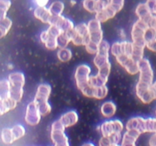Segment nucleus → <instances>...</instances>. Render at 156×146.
Returning <instances> with one entry per match:
<instances>
[{
	"mask_svg": "<svg viewBox=\"0 0 156 146\" xmlns=\"http://www.w3.org/2000/svg\"><path fill=\"white\" fill-rule=\"evenodd\" d=\"M50 24L56 25V27L60 29L62 32H69L75 28L73 21L69 18H65L62 15H59V16H53L52 15Z\"/></svg>",
	"mask_w": 156,
	"mask_h": 146,
	"instance_id": "nucleus-11",
	"label": "nucleus"
},
{
	"mask_svg": "<svg viewBox=\"0 0 156 146\" xmlns=\"http://www.w3.org/2000/svg\"><path fill=\"white\" fill-rule=\"evenodd\" d=\"M75 30H76V33H77L79 36L83 37L84 39L87 41V43L91 41V39H90V32L88 27V24L81 23V24L75 26Z\"/></svg>",
	"mask_w": 156,
	"mask_h": 146,
	"instance_id": "nucleus-22",
	"label": "nucleus"
},
{
	"mask_svg": "<svg viewBox=\"0 0 156 146\" xmlns=\"http://www.w3.org/2000/svg\"><path fill=\"white\" fill-rule=\"evenodd\" d=\"M8 79L11 85V97L18 103L24 95L25 76L21 71H15L9 74Z\"/></svg>",
	"mask_w": 156,
	"mask_h": 146,
	"instance_id": "nucleus-2",
	"label": "nucleus"
},
{
	"mask_svg": "<svg viewBox=\"0 0 156 146\" xmlns=\"http://www.w3.org/2000/svg\"><path fill=\"white\" fill-rule=\"evenodd\" d=\"M146 47L143 46H139L133 44V49L132 57L136 61L139 62L142 59L144 58V50Z\"/></svg>",
	"mask_w": 156,
	"mask_h": 146,
	"instance_id": "nucleus-30",
	"label": "nucleus"
},
{
	"mask_svg": "<svg viewBox=\"0 0 156 146\" xmlns=\"http://www.w3.org/2000/svg\"><path fill=\"white\" fill-rule=\"evenodd\" d=\"M126 130H138L142 134L145 133V119L141 116L132 117L126 124Z\"/></svg>",
	"mask_w": 156,
	"mask_h": 146,
	"instance_id": "nucleus-14",
	"label": "nucleus"
},
{
	"mask_svg": "<svg viewBox=\"0 0 156 146\" xmlns=\"http://www.w3.org/2000/svg\"><path fill=\"white\" fill-rule=\"evenodd\" d=\"M91 68L87 64L78 65L75 71L74 78L76 86L80 91L89 85V78L91 76Z\"/></svg>",
	"mask_w": 156,
	"mask_h": 146,
	"instance_id": "nucleus-6",
	"label": "nucleus"
},
{
	"mask_svg": "<svg viewBox=\"0 0 156 146\" xmlns=\"http://www.w3.org/2000/svg\"><path fill=\"white\" fill-rule=\"evenodd\" d=\"M51 91L52 88L48 84H41L37 89L34 100L37 104L42 116H47L52 110L51 105L48 102Z\"/></svg>",
	"mask_w": 156,
	"mask_h": 146,
	"instance_id": "nucleus-1",
	"label": "nucleus"
},
{
	"mask_svg": "<svg viewBox=\"0 0 156 146\" xmlns=\"http://www.w3.org/2000/svg\"><path fill=\"white\" fill-rule=\"evenodd\" d=\"M57 57L59 61L62 62H69L73 58V53L72 50L68 49L67 47L65 48H60L57 52Z\"/></svg>",
	"mask_w": 156,
	"mask_h": 146,
	"instance_id": "nucleus-25",
	"label": "nucleus"
},
{
	"mask_svg": "<svg viewBox=\"0 0 156 146\" xmlns=\"http://www.w3.org/2000/svg\"><path fill=\"white\" fill-rule=\"evenodd\" d=\"M34 15L36 18L42 21L44 24H50V20L52 18V15L50 12V9L47 7H41V6H37L34 12Z\"/></svg>",
	"mask_w": 156,
	"mask_h": 146,
	"instance_id": "nucleus-17",
	"label": "nucleus"
},
{
	"mask_svg": "<svg viewBox=\"0 0 156 146\" xmlns=\"http://www.w3.org/2000/svg\"><path fill=\"white\" fill-rule=\"evenodd\" d=\"M146 48L150 50V51L156 53V38L146 43Z\"/></svg>",
	"mask_w": 156,
	"mask_h": 146,
	"instance_id": "nucleus-41",
	"label": "nucleus"
},
{
	"mask_svg": "<svg viewBox=\"0 0 156 146\" xmlns=\"http://www.w3.org/2000/svg\"><path fill=\"white\" fill-rule=\"evenodd\" d=\"M98 74L100 75L101 76V77H103L104 78L108 80V78H109L110 73H111V62H108V63L104 65L103 66L98 68Z\"/></svg>",
	"mask_w": 156,
	"mask_h": 146,
	"instance_id": "nucleus-35",
	"label": "nucleus"
},
{
	"mask_svg": "<svg viewBox=\"0 0 156 146\" xmlns=\"http://www.w3.org/2000/svg\"><path fill=\"white\" fill-rule=\"evenodd\" d=\"M117 63L125 68L129 75L137 74L139 73V62L133 59L132 56L126 55H120L116 57Z\"/></svg>",
	"mask_w": 156,
	"mask_h": 146,
	"instance_id": "nucleus-9",
	"label": "nucleus"
},
{
	"mask_svg": "<svg viewBox=\"0 0 156 146\" xmlns=\"http://www.w3.org/2000/svg\"><path fill=\"white\" fill-rule=\"evenodd\" d=\"M120 36L122 39H125V38H126V33H125L124 30H120Z\"/></svg>",
	"mask_w": 156,
	"mask_h": 146,
	"instance_id": "nucleus-46",
	"label": "nucleus"
},
{
	"mask_svg": "<svg viewBox=\"0 0 156 146\" xmlns=\"http://www.w3.org/2000/svg\"><path fill=\"white\" fill-rule=\"evenodd\" d=\"M48 34V33H47ZM58 37H55V36H50L48 34V36H47V39L46 40V42L44 43V45H45V47L47 49L50 50H54L56 49H57L58 47Z\"/></svg>",
	"mask_w": 156,
	"mask_h": 146,
	"instance_id": "nucleus-34",
	"label": "nucleus"
},
{
	"mask_svg": "<svg viewBox=\"0 0 156 146\" xmlns=\"http://www.w3.org/2000/svg\"><path fill=\"white\" fill-rule=\"evenodd\" d=\"M1 139L4 144H11L15 141L12 128H3L1 131Z\"/></svg>",
	"mask_w": 156,
	"mask_h": 146,
	"instance_id": "nucleus-23",
	"label": "nucleus"
},
{
	"mask_svg": "<svg viewBox=\"0 0 156 146\" xmlns=\"http://www.w3.org/2000/svg\"><path fill=\"white\" fill-rule=\"evenodd\" d=\"M88 27L90 32V39L91 41L99 44L104 40V33L101 28V22L96 18L88 21Z\"/></svg>",
	"mask_w": 156,
	"mask_h": 146,
	"instance_id": "nucleus-10",
	"label": "nucleus"
},
{
	"mask_svg": "<svg viewBox=\"0 0 156 146\" xmlns=\"http://www.w3.org/2000/svg\"><path fill=\"white\" fill-rule=\"evenodd\" d=\"M98 129L100 130L102 136H109L114 133L121 132L123 130V124L120 120H111L104 122Z\"/></svg>",
	"mask_w": 156,
	"mask_h": 146,
	"instance_id": "nucleus-8",
	"label": "nucleus"
},
{
	"mask_svg": "<svg viewBox=\"0 0 156 146\" xmlns=\"http://www.w3.org/2000/svg\"><path fill=\"white\" fill-rule=\"evenodd\" d=\"M141 134V132L138 130H133V129L126 130V132L123 134L120 144H121L122 146L136 145L137 139H138Z\"/></svg>",
	"mask_w": 156,
	"mask_h": 146,
	"instance_id": "nucleus-12",
	"label": "nucleus"
},
{
	"mask_svg": "<svg viewBox=\"0 0 156 146\" xmlns=\"http://www.w3.org/2000/svg\"><path fill=\"white\" fill-rule=\"evenodd\" d=\"M12 26V21L10 18L5 17L3 19H0V36L1 38L4 37L10 30Z\"/></svg>",
	"mask_w": 156,
	"mask_h": 146,
	"instance_id": "nucleus-24",
	"label": "nucleus"
},
{
	"mask_svg": "<svg viewBox=\"0 0 156 146\" xmlns=\"http://www.w3.org/2000/svg\"><path fill=\"white\" fill-rule=\"evenodd\" d=\"M147 2H156V0H147Z\"/></svg>",
	"mask_w": 156,
	"mask_h": 146,
	"instance_id": "nucleus-48",
	"label": "nucleus"
},
{
	"mask_svg": "<svg viewBox=\"0 0 156 146\" xmlns=\"http://www.w3.org/2000/svg\"><path fill=\"white\" fill-rule=\"evenodd\" d=\"M66 128L63 126L60 120L53 122L50 129V138L52 142L56 146H69V138L65 133Z\"/></svg>",
	"mask_w": 156,
	"mask_h": 146,
	"instance_id": "nucleus-3",
	"label": "nucleus"
},
{
	"mask_svg": "<svg viewBox=\"0 0 156 146\" xmlns=\"http://www.w3.org/2000/svg\"><path fill=\"white\" fill-rule=\"evenodd\" d=\"M17 103L18 102L15 101L12 97L5 99V100H0V114L1 116L15 109L17 106Z\"/></svg>",
	"mask_w": 156,
	"mask_h": 146,
	"instance_id": "nucleus-20",
	"label": "nucleus"
},
{
	"mask_svg": "<svg viewBox=\"0 0 156 146\" xmlns=\"http://www.w3.org/2000/svg\"><path fill=\"white\" fill-rule=\"evenodd\" d=\"M108 94V88L106 85L103 86L94 88V98L101 100V99L105 98Z\"/></svg>",
	"mask_w": 156,
	"mask_h": 146,
	"instance_id": "nucleus-33",
	"label": "nucleus"
},
{
	"mask_svg": "<svg viewBox=\"0 0 156 146\" xmlns=\"http://www.w3.org/2000/svg\"><path fill=\"white\" fill-rule=\"evenodd\" d=\"M12 132H13V135L14 138H15V141L19 140L20 138H21L22 137H24L26 132L24 127L21 124L15 125V126L12 128Z\"/></svg>",
	"mask_w": 156,
	"mask_h": 146,
	"instance_id": "nucleus-31",
	"label": "nucleus"
},
{
	"mask_svg": "<svg viewBox=\"0 0 156 146\" xmlns=\"http://www.w3.org/2000/svg\"><path fill=\"white\" fill-rule=\"evenodd\" d=\"M149 27V24L141 19H138L134 23L132 27V30H131V37H132L133 43L146 47L145 33Z\"/></svg>",
	"mask_w": 156,
	"mask_h": 146,
	"instance_id": "nucleus-4",
	"label": "nucleus"
},
{
	"mask_svg": "<svg viewBox=\"0 0 156 146\" xmlns=\"http://www.w3.org/2000/svg\"><path fill=\"white\" fill-rule=\"evenodd\" d=\"M150 91L152 92V96H153L154 99H156V81L152 83V85L150 86Z\"/></svg>",
	"mask_w": 156,
	"mask_h": 146,
	"instance_id": "nucleus-45",
	"label": "nucleus"
},
{
	"mask_svg": "<svg viewBox=\"0 0 156 146\" xmlns=\"http://www.w3.org/2000/svg\"><path fill=\"white\" fill-rule=\"evenodd\" d=\"M58 47L59 48H65L67 47L70 42H72V38L70 36L69 31V32H62L59 36H58Z\"/></svg>",
	"mask_w": 156,
	"mask_h": 146,
	"instance_id": "nucleus-27",
	"label": "nucleus"
},
{
	"mask_svg": "<svg viewBox=\"0 0 156 146\" xmlns=\"http://www.w3.org/2000/svg\"><path fill=\"white\" fill-rule=\"evenodd\" d=\"M83 145H91V146H94V144H92V143H90V142H88V143H85V144H83Z\"/></svg>",
	"mask_w": 156,
	"mask_h": 146,
	"instance_id": "nucleus-47",
	"label": "nucleus"
},
{
	"mask_svg": "<svg viewBox=\"0 0 156 146\" xmlns=\"http://www.w3.org/2000/svg\"><path fill=\"white\" fill-rule=\"evenodd\" d=\"M49 9L53 16L62 15V12L64 10V4L60 1H56L50 5Z\"/></svg>",
	"mask_w": 156,
	"mask_h": 146,
	"instance_id": "nucleus-26",
	"label": "nucleus"
},
{
	"mask_svg": "<svg viewBox=\"0 0 156 146\" xmlns=\"http://www.w3.org/2000/svg\"><path fill=\"white\" fill-rule=\"evenodd\" d=\"M11 6V2L9 0H1L0 5V19H3L6 17L8 10Z\"/></svg>",
	"mask_w": 156,
	"mask_h": 146,
	"instance_id": "nucleus-36",
	"label": "nucleus"
},
{
	"mask_svg": "<svg viewBox=\"0 0 156 146\" xmlns=\"http://www.w3.org/2000/svg\"><path fill=\"white\" fill-rule=\"evenodd\" d=\"M155 38H156V30L155 29L149 27V28H148L147 30L146 31V33H145V39H146V43L149 42V41L155 39Z\"/></svg>",
	"mask_w": 156,
	"mask_h": 146,
	"instance_id": "nucleus-40",
	"label": "nucleus"
},
{
	"mask_svg": "<svg viewBox=\"0 0 156 146\" xmlns=\"http://www.w3.org/2000/svg\"><path fill=\"white\" fill-rule=\"evenodd\" d=\"M11 97V85L9 79H2L0 82V100Z\"/></svg>",
	"mask_w": 156,
	"mask_h": 146,
	"instance_id": "nucleus-21",
	"label": "nucleus"
},
{
	"mask_svg": "<svg viewBox=\"0 0 156 146\" xmlns=\"http://www.w3.org/2000/svg\"><path fill=\"white\" fill-rule=\"evenodd\" d=\"M41 115L37 104L34 100L27 104L24 115V121L27 125L31 126H37L41 121Z\"/></svg>",
	"mask_w": 156,
	"mask_h": 146,
	"instance_id": "nucleus-7",
	"label": "nucleus"
},
{
	"mask_svg": "<svg viewBox=\"0 0 156 146\" xmlns=\"http://www.w3.org/2000/svg\"><path fill=\"white\" fill-rule=\"evenodd\" d=\"M85 47V50L88 52L89 54L91 55H96L98 52V48H99V44L93 42V41H89Z\"/></svg>",
	"mask_w": 156,
	"mask_h": 146,
	"instance_id": "nucleus-37",
	"label": "nucleus"
},
{
	"mask_svg": "<svg viewBox=\"0 0 156 146\" xmlns=\"http://www.w3.org/2000/svg\"><path fill=\"white\" fill-rule=\"evenodd\" d=\"M117 112V106L111 100L105 102L101 106V113L105 118H111L115 115Z\"/></svg>",
	"mask_w": 156,
	"mask_h": 146,
	"instance_id": "nucleus-19",
	"label": "nucleus"
},
{
	"mask_svg": "<svg viewBox=\"0 0 156 146\" xmlns=\"http://www.w3.org/2000/svg\"><path fill=\"white\" fill-rule=\"evenodd\" d=\"M117 12L112 9L110 5L102 10L98 11L97 13H95V18L98 20L100 22L105 23L108 21V20L111 19L116 15Z\"/></svg>",
	"mask_w": 156,
	"mask_h": 146,
	"instance_id": "nucleus-18",
	"label": "nucleus"
},
{
	"mask_svg": "<svg viewBox=\"0 0 156 146\" xmlns=\"http://www.w3.org/2000/svg\"><path fill=\"white\" fill-rule=\"evenodd\" d=\"M121 132L114 133L109 136H102L99 141L100 146H117L122 141Z\"/></svg>",
	"mask_w": 156,
	"mask_h": 146,
	"instance_id": "nucleus-16",
	"label": "nucleus"
},
{
	"mask_svg": "<svg viewBox=\"0 0 156 146\" xmlns=\"http://www.w3.org/2000/svg\"><path fill=\"white\" fill-rule=\"evenodd\" d=\"M149 144L151 146H156V132L152 134L149 140Z\"/></svg>",
	"mask_w": 156,
	"mask_h": 146,
	"instance_id": "nucleus-44",
	"label": "nucleus"
},
{
	"mask_svg": "<svg viewBox=\"0 0 156 146\" xmlns=\"http://www.w3.org/2000/svg\"><path fill=\"white\" fill-rule=\"evenodd\" d=\"M83 7L90 13H97L98 11L97 0H84Z\"/></svg>",
	"mask_w": 156,
	"mask_h": 146,
	"instance_id": "nucleus-32",
	"label": "nucleus"
},
{
	"mask_svg": "<svg viewBox=\"0 0 156 146\" xmlns=\"http://www.w3.org/2000/svg\"><path fill=\"white\" fill-rule=\"evenodd\" d=\"M139 77L138 82L146 85H152L154 82V71L150 62L146 58L139 61Z\"/></svg>",
	"mask_w": 156,
	"mask_h": 146,
	"instance_id": "nucleus-5",
	"label": "nucleus"
},
{
	"mask_svg": "<svg viewBox=\"0 0 156 146\" xmlns=\"http://www.w3.org/2000/svg\"><path fill=\"white\" fill-rule=\"evenodd\" d=\"M149 25L156 30V15H153V16L151 18L150 21H149Z\"/></svg>",
	"mask_w": 156,
	"mask_h": 146,
	"instance_id": "nucleus-43",
	"label": "nucleus"
},
{
	"mask_svg": "<svg viewBox=\"0 0 156 146\" xmlns=\"http://www.w3.org/2000/svg\"><path fill=\"white\" fill-rule=\"evenodd\" d=\"M111 53L114 56H120L122 54V47L121 42H115L111 45Z\"/></svg>",
	"mask_w": 156,
	"mask_h": 146,
	"instance_id": "nucleus-38",
	"label": "nucleus"
},
{
	"mask_svg": "<svg viewBox=\"0 0 156 146\" xmlns=\"http://www.w3.org/2000/svg\"><path fill=\"white\" fill-rule=\"evenodd\" d=\"M109 58L110 55H105L100 53H98L94 58V65L97 67V68H101V67L103 66L104 65H105V64L108 63V62H110Z\"/></svg>",
	"mask_w": 156,
	"mask_h": 146,
	"instance_id": "nucleus-28",
	"label": "nucleus"
},
{
	"mask_svg": "<svg viewBox=\"0 0 156 146\" xmlns=\"http://www.w3.org/2000/svg\"><path fill=\"white\" fill-rule=\"evenodd\" d=\"M35 4L37 6H41V7H45L48 4L49 0H34Z\"/></svg>",
	"mask_w": 156,
	"mask_h": 146,
	"instance_id": "nucleus-42",
	"label": "nucleus"
},
{
	"mask_svg": "<svg viewBox=\"0 0 156 146\" xmlns=\"http://www.w3.org/2000/svg\"><path fill=\"white\" fill-rule=\"evenodd\" d=\"M123 5H124V0H111L109 5L117 13L123 9Z\"/></svg>",
	"mask_w": 156,
	"mask_h": 146,
	"instance_id": "nucleus-39",
	"label": "nucleus"
},
{
	"mask_svg": "<svg viewBox=\"0 0 156 146\" xmlns=\"http://www.w3.org/2000/svg\"><path fill=\"white\" fill-rule=\"evenodd\" d=\"M66 128L71 127L79 121V115L76 110H69L62 114L59 119Z\"/></svg>",
	"mask_w": 156,
	"mask_h": 146,
	"instance_id": "nucleus-13",
	"label": "nucleus"
},
{
	"mask_svg": "<svg viewBox=\"0 0 156 146\" xmlns=\"http://www.w3.org/2000/svg\"><path fill=\"white\" fill-rule=\"evenodd\" d=\"M136 14L139 19L143 20L144 21L149 24V21H150L151 18L153 16L154 14L151 11L148 3H141L137 6L136 9Z\"/></svg>",
	"mask_w": 156,
	"mask_h": 146,
	"instance_id": "nucleus-15",
	"label": "nucleus"
},
{
	"mask_svg": "<svg viewBox=\"0 0 156 146\" xmlns=\"http://www.w3.org/2000/svg\"><path fill=\"white\" fill-rule=\"evenodd\" d=\"M108 80L104 78L103 77L100 75L97 74L95 75H91L89 78V85L91 86L94 87V88H98V87L103 86L105 85L108 82Z\"/></svg>",
	"mask_w": 156,
	"mask_h": 146,
	"instance_id": "nucleus-29",
	"label": "nucleus"
}]
</instances>
